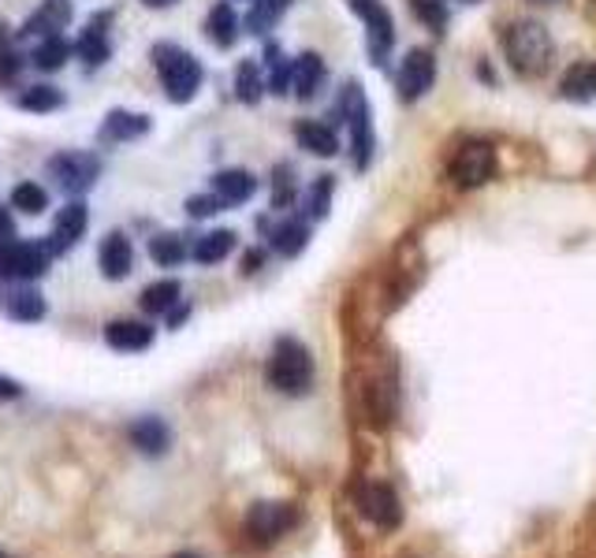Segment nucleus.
Wrapping results in <instances>:
<instances>
[{"label":"nucleus","instance_id":"obj_15","mask_svg":"<svg viewBox=\"0 0 596 558\" xmlns=\"http://www.w3.org/2000/svg\"><path fill=\"white\" fill-rule=\"evenodd\" d=\"M321 82H325V60L317 52H302L298 60H291V90L298 101L317 98Z\"/></svg>","mask_w":596,"mask_h":558},{"label":"nucleus","instance_id":"obj_46","mask_svg":"<svg viewBox=\"0 0 596 558\" xmlns=\"http://www.w3.org/2000/svg\"><path fill=\"white\" fill-rule=\"evenodd\" d=\"M0 558H8V555H4V551H0Z\"/></svg>","mask_w":596,"mask_h":558},{"label":"nucleus","instance_id":"obj_37","mask_svg":"<svg viewBox=\"0 0 596 558\" xmlns=\"http://www.w3.org/2000/svg\"><path fill=\"white\" fill-rule=\"evenodd\" d=\"M295 201V171L280 165L276 168V182H272V209H287Z\"/></svg>","mask_w":596,"mask_h":558},{"label":"nucleus","instance_id":"obj_29","mask_svg":"<svg viewBox=\"0 0 596 558\" xmlns=\"http://www.w3.org/2000/svg\"><path fill=\"white\" fill-rule=\"evenodd\" d=\"M63 104V93L57 86H30V90L19 93V109L23 112H57Z\"/></svg>","mask_w":596,"mask_h":558},{"label":"nucleus","instance_id":"obj_47","mask_svg":"<svg viewBox=\"0 0 596 558\" xmlns=\"http://www.w3.org/2000/svg\"><path fill=\"white\" fill-rule=\"evenodd\" d=\"M466 4H474V0H466Z\"/></svg>","mask_w":596,"mask_h":558},{"label":"nucleus","instance_id":"obj_45","mask_svg":"<svg viewBox=\"0 0 596 558\" xmlns=\"http://www.w3.org/2000/svg\"><path fill=\"white\" fill-rule=\"evenodd\" d=\"M176 558H198V555H176Z\"/></svg>","mask_w":596,"mask_h":558},{"label":"nucleus","instance_id":"obj_18","mask_svg":"<svg viewBox=\"0 0 596 558\" xmlns=\"http://www.w3.org/2000/svg\"><path fill=\"white\" fill-rule=\"evenodd\" d=\"M105 342L120 353H138L153 342V328L142 325V320H112V325L105 328Z\"/></svg>","mask_w":596,"mask_h":558},{"label":"nucleus","instance_id":"obj_23","mask_svg":"<svg viewBox=\"0 0 596 558\" xmlns=\"http://www.w3.org/2000/svg\"><path fill=\"white\" fill-rule=\"evenodd\" d=\"M146 131H149V116L123 112V109L109 112V116H105V123H101L105 142H131V138H142Z\"/></svg>","mask_w":596,"mask_h":558},{"label":"nucleus","instance_id":"obj_24","mask_svg":"<svg viewBox=\"0 0 596 558\" xmlns=\"http://www.w3.org/2000/svg\"><path fill=\"white\" fill-rule=\"evenodd\" d=\"M295 138H298V146L306 149V153H314V157H336L339 153V138L332 127H325V123H317V120H302L295 127Z\"/></svg>","mask_w":596,"mask_h":558},{"label":"nucleus","instance_id":"obj_36","mask_svg":"<svg viewBox=\"0 0 596 558\" xmlns=\"http://www.w3.org/2000/svg\"><path fill=\"white\" fill-rule=\"evenodd\" d=\"M410 8H414V16H418L425 27L436 30V34L447 27V8L440 4V0H410Z\"/></svg>","mask_w":596,"mask_h":558},{"label":"nucleus","instance_id":"obj_25","mask_svg":"<svg viewBox=\"0 0 596 558\" xmlns=\"http://www.w3.org/2000/svg\"><path fill=\"white\" fill-rule=\"evenodd\" d=\"M269 242H272L276 253L295 257V253L306 250V242H310V228H306L302 220H284L269 231Z\"/></svg>","mask_w":596,"mask_h":558},{"label":"nucleus","instance_id":"obj_48","mask_svg":"<svg viewBox=\"0 0 596 558\" xmlns=\"http://www.w3.org/2000/svg\"><path fill=\"white\" fill-rule=\"evenodd\" d=\"M250 4H254V0H250Z\"/></svg>","mask_w":596,"mask_h":558},{"label":"nucleus","instance_id":"obj_1","mask_svg":"<svg viewBox=\"0 0 596 558\" xmlns=\"http://www.w3.org/2000/svg\"><path fill=\"white\" fill-rule=\"evenodd\" d=\"M504 52L510 60V68L522 79H540L548 68H552V34L534 19H518V23H510L504 30Z\"/></svg>","mask_w":596,"mask_h":558},{"label":"nucleus","instance_id":"obj_4","mask_svg":"<svg viewBox=\"0 0 596 558\" xmlns=\"http://www.w3.org/2000/svg\"><path fill=\"white\" fill-rule=\"evenodd\" d=\"M447 176L459 190H477L485 187L488 179L496 176V149L485 142V138H466V142L455 149L451 165H447Z\"/></svg>","mask_w":596,"mask_h":558},{"label":"nucleus","instance_id":"obj_26","mask_svg":"<svg viewBox=\"0 0 596 558\" xmlns=\"http://www.w3.org/2000/svg\"><path fill=\"white\" fill-rule=\"evenodd\" d=\"M179 295H183V287H179L176 279L149 283L142 291V309H146V313H153V317H168L179 306Z\"/></svg>","mask_w":596,"mask_h":558},{"label":"nucleus","instance_id":"obj_11","mask_svg":"<svg viewBox=\"0 0 596 558\" xmlns=\"http://www.w3.org/2000/svg\"><path fill=\"white\" fill-rule=\"evenodd\" d=\"M358 510H361V518H369L377 529H396V525L403 521V507H399L396 491H391L388 485L358 488Z\"/></svg>","mask_w":596,"mask_h":558},{"label":"nucleus","instance_id":"obj_42","mask_svg":"<svg viewBox=\"0 0 596 558\" xmlns=\"http://www.w3.org/2000/svg\"><path fill=\"white\" fill-rule=\"evenodd\" d=\"M258 268H261V253H258V250H250L247 257H242V272L250 276V272H258Z\"/></svg>","mask_w":596,"mask_h":558},{"label":"nucleus","instance_id":"obj_20","mask_svg":"<svg viewBox=\"0 0 596 558\" xmlns=\"http://www.w3.org/2000/svg\"><path fill=\"white\" fill-rule=\"evenodd\" d=\"M101 272L105 279H123L127 272H131V265H135V250H131V239L120 231H112L109 239L101 242Z\"/></svg>","mask_w":596,"mask_h":558},{"label":"nucleus","instance_id":"obj_30","mask_svg":"<svg viewBox=\"0 0 596 558\" xmlns=\"http://www.w3.org/2000/svg\"><path fill=\"white\" fill-rule=\"evenodd\" d=\"M287 4H291V0H254L250 16H247V30L250 34H265V30L287 12Z\"/></svg>","mask_w":596,"mask_h":558},{"label":"nucleus","instance_id":"obj_21","mask_svg":"<svg viewBox=\"0 0 596 558\" xmlns=\"http://www.w3.org/2000/svg\"><path fill=\"white\" fill-rule=\"evenodd\" d=\"M239 30H242V23H239L236 8H231L228 0L212 4V12L206 19V34H209L212 46H217V49H231L239 41Z\"/></svg>","mask_w":596,"mask_h":558},{"label":"nucleus","instance_id":"obj_19","mask_svg":"<svg viewBox=\"0 0 596 558\" xmlns=\"http://www.w3.org/2000/svg\"><path fill=\"white\" fill-rule=\"evenodd\" d=\"M559 93H563V98H567V101H574V104H589V101H596V63L582 60V63H574V68L563 71Z\"/></svg>","mask_w":596,"mask_h":558},{"label":"nucleus","instance_id":"obj_35","mask_svg":"<svg viewBox=\"0 0 596 558\" xmlns=\"http://www.w3.org/2000/svg\"><path fill=\"white\" fill-rule=\"evenodd\" d=\"M328 201H332V176H321L310 187V195H306V212H310L314 220H325L328 217Z\"/></svg>","mask_w":596,"mask_h":558},{"label":"nucleus","instance_id":"obj_22","mask_svg":"<svg viewBox=\"0 0 596 558\" xmlns=\"http://www.w3.org/2000/svg\"><path fill=\"white\" fill-rule=\"evenodd\" d=\"M109 12L105 16H93L90 19V27L82 30V38H79V46H74V52H79L82 60L90 63V68H98V63H105L109 60V52H112V46H109Z\"/></svg>","mask_w":596,"mask_h":558},{"label":"nucleus","instance_id":"obj_38","mask_svg":"<svg viewBox=\"0 0 596 558\" xmlns=\"http://www.w3.org/2000/svg\"><path fill=\"white\" fill-rule=\"evenodd\" d=\"M224 209V201L217 195H195L187 201V212L190 217H212V212H220Z\"/></svg>","mask_w":596,"mask_h":558},{"label":"nucleus","instance_id":"obj_39","mask_svg":"<svg viewBox=\"0 0 596 558\" xmlns=\"http://www.w3.org/2000/svg\"><path fill=\"white\" fill-rule=\"evenodd\" d=\"M0 242H16V220L4 206H0Z\"/></svg>","mask_w":596,"mask_h":558},{"label":"nucleus","instance_id":"obj_7","mask_svg":"<svg viewBox=\"0 0 596 558\" xmlns=\"http://www.w3.org/2000/svg\"><path fill=\"white\" fill-rule=\"evenodd\" d=\"M298 525V510L291 502H254L247 514V536L254 544L269 547Z\"/></svg>","mask_w":596,"mask_h":558},{"label":"nucleus","instance_id":"obj_27","mask_svg":"<svg viewBox=\"0 0 596 558\" xmlns=\"http://www.w3.org/2000/svg\"><path fill=\"white\" fill-rule=\"evenodd\" d=\"M231 250H236V231H228V228H220V231H209V235H201L198 246H195V261L198 265H217L224 261Z\"/></svg>","mask_w":596,"mask_h":558},{"label":"nucleus","instance_id":"obj_44","mask_svg":"<svg viewBox=\"0 0 596 558\" xmlns=\"http://www.w3.org/2000/svg\"><path fill=\"white\" fill-rule=\"evenodd\" d=\"M534 4H556V0H534Z\"/></svg>","mask_w":596,"mask_h":558},{"label":"nucleus","instance_id":"obj_10","mask_svg":"<svg viewBox=\"0 0 596 558\" xmlns=\"http://www.w3.org/2000/svg\"><path fill=\"white\" fill-rule=\"evenodd\" d=\"M436 82V60L429 49H414L407 52V60H403L399 68V98L403 101H418L425 93L433 90Z\"/></svg>","mask_w":596,"mask_h":558},{"label":"nucleus","instance_id":"obj_31","mask_svg":"<svg viewBox=\"0 0 596 558\" xmlns=\"http://www.w3.org/2000/svg\"><path fill=\"white\" fill-rule=\"evenodd\" d=\"M265 68H269V90L284 98V93L291 90V60L284 57L280 46L265 49Z\"/></svg>","mask_w":596,"mask_h":558},{"label":"nucleus","instance_id":"obj_9","mask_svg":"<svg viewBox=\"0 0 596 558\" xmlns=\"http://www.w3.org/2000/svg\"><path fill=\"white\" fill-rule=\"evenodd\" d=\"M49 253L41 242H0V279H41Z\"/></svg>","mask_w":596,"mask_h":558},{"label":"nucleus","instance_id":"obj_6","mask_svg":"<svg viewBox=\"0 0 596 558\" xmlns=\"http://www.w3.org/2000/svg\"><path fill=\"white\" fill-rule=\"evenodd\" d=\"M101 176V160L93 153H82V149H68V153H57L49 160V179L57 182L63 195H87V190Z\"/></svg>","mask_w":596,"mask_h":558},{"label":"nucleus","instance_id":"obj_40","mask_svg":"<svg viewBox=\"0 0 596 558\" xmlns=\"http://www.w3.org/2000/svg\"><path fill=\"white\" fill-rule=\"evenodd\" d=\"M19 395H23V388H19L16 380L0 377V402H4V399H19Z\"/></svg>","mask_w":596,"mask_h":558},{"label":"nucleus","instance_id":"obj_32","mask_svg":"<svg viewBox=\"0 0 596 558\" xmlns=\"http://www.w3.org/2000/svg\"><path fill=\"white\" fill-rule=\"evenodd\" d=\"M149 257H153L157 265L172 268L187 257V242L179 239V235H153V239H149Z\"/></svg>","mask_w":596,"mask_h":558},{"label":"nucleus","instance_id":"obj_5","mask_svg":"<svg viewBox=\"0 0 596 558\" xmlns=\"http://www.w3.org/2000/svg\"><path fill=\"white\" fill-rule=\"evenodd\" d=\"M339 112L350 127V149H355V168L366 171L372 160V120H369V101L361 93L358 82L344 86V98H339Z\"/></svg>","mask_w":596,"mask_h":558},{"label":"nucleus","instance_id":"obj_17","mask_svg":"<svg viewBox=\"0 0 596 558\" xmlns=\"http://www.w3.org/2000/svg\"><path fill=\"white\" fill-rule=\"evenodd\" d=\"M0 309H4L12 320L34 325V320L46 317V298H41L34 287H8V291L0 295Z\"/></svg>","mask_w":596,"mask_h":558},{"label":"nucleus","instance_id":"obj_33","mask_svg":"<svg viewBox=\"0 0 596 558\" xmlns=\"http://www.w3.org/2000/svg\"><path fill=\"white\" fill-rule=\"evenodd\" d=\"M261 90H265V82H261V68H258V63H254V60L239 63V71H236V93H239V101L258 104V101H261Z\"/></svg>","mask_w":596,"mask_h":558},{"label":"nucleus","instance_id":"obj_3","mask_svg":"<svg viewBox=\"0 0 596 558\" xmlns=\"http://www.w3.org/2000/svg\"><path fill=\"white\" fill-rule=\"evenodd\" d=\"M153 63H157V71H161V82H165L168 101L187 104V101L201 90V63L190 57L187 49H179V46H157V49H153Z\"/></svg>","mask_w":596,"mask_h":558},{"label":"nucleus","instance_id":"obj_16","mask_svg":"<svg viewBox=\"0 0 596 558\" xmlns=\"http://www.w3.org/2000/svg\"><path fill=\"white\" fill-rule=\"evenodd\" d=\"M254 190H258V179L242 168H228L212 176V195H217L224 206H242V201L254 198Z\"/></svg>","mask_w":596,"mask_h":558},{"label":"nucleus","instance_id":"obj_13","mask_svg":"<svg viewBox=\"0 0 596 558\" xmlns=\"http://www.w3.org/2000/svg\"><path fill=\"white\" fill-rule=\"evenodd\" d=\"M87 206L82 201H71L68 209H60L57 223H52V235H49V250L52 253H68L71 246H79V239L87 235Z\"/></svg>","mask_w":596,"mask_h":558},{"label":"nucleus","instance_id":"obj_34","mask_svg":"<svg viewBox=\"0 0 596 558\" xmlns=\"http://www.w3.org/2000/svg\"><path fill=\"white\" fill-rule=\"evenodd\" d=\"M12 209L30 212V217H34V212L49 209V195L38 187V182H19V187L12 190Z\"/></svg>","mask_w":596,"mask_h":558},{"label":"nucleus","instance_id":"obj_2","mask_svg":"<svg viewBox=\"0 0 596 558\" xmlns=\"http://www.w3.org/2000/svg\"><path fill=\"white\" fill-rule=\"evenodd\" d=\"M265 380L280 395H306L314 388V353L298 339H276L265 365Z\"/></svg>","mask_w":596,"mask_h":558},{"label":"nucleus","instance_id":"obj_14","mask_svg":"<svg viewBox=\"0 0 596 558\" xmlns=\"http://www.w3.org/2000/svg\"><path fill=\"white\" fill-rule=\"evenodd\" d=\"M127 436H131V444L149 458L165 455V450L172 447V428H168L161 417H138V421L127 428Z\"/></svg>","mask_w":596,"mask_h":558},{"label":"nucleus","instance_id":"obj_8","mask_svg":"<svg viewBox=\"0 0 596 558\" xmlns=\"http://www.w3.org/2000/svg\"><path fill=\"white\" fill-rule=\"evenodd\" d=\"M350 8H355V16L366 23L372 63H385L391 46H396V23H391V12L380 4V0H350Z\"/></svg>","mask_w":596,"mask_h":558},{"label":"nucleus","instance_id":"obj_12","mask_svg":"<svg viewBox=\"0 0 596 558\" xmlns=\"http://www.w3.org/2000/svg\"><path fill=\"white\" fill-rule=\"evenodd\" d=\"M68 19H71V4H68V0H41V8L27 19L19 34H23V38H38V41L60 38V30L68 27Z\"/></svg>","mask_w":596,"mask_h":558},{"label":"nucleus","instance_id":"obj_28","mask_svg":"<svg viewBox=\"0 0 596 558\" xmlns=\"http://www.w3.org/2000/svg\"><path fill=\"white\" fill-rule=\"evenodd\" d=\"M71 57V46L63 38H46V41H38L34 52H30V63H34L38 71H57L63 68V60Z\"/></svg>","mask_w":596,"mask_h":558},{"label":"nucleus","instance_id":"obj_41","mask_svg":"<svg viewBox=\"0 0 596 558\" xmlns=\"http://www.w3.org/2000/svg\"><path fill=\"white\" fill-rule=\"evenodd\" d=\"M190 317V306H183V302H179L176 309H172V313H168V328H176V325H183V320Z\"/></svg>","mask_w":596,"mask_h":558},{"label":"nucleus","instance_id":"obj_43","mask_svg":"<svg viewBox=\"0 0 596 558\" xmlns=\"http://www.w3.org/2000/svg\"><path fill=\"white\" fill-rule=\"evenodd\" d=\"M142 4H146V8H172L176 0H142Z\"/></svg>","mask_w":596,"mask_h":558}]
</instances>
